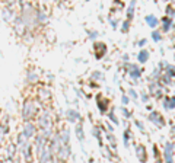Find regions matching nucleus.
<instances>
[{
  "instance_id": "obj_7",
  "label": "nucleus",
  "mask_w": 175,
  "mask_h": 163,
  "mask_svg": "<svg viewBox=\"0 0 175 163\" xmlns=\"http://www.w3.org/2000/svg\"><path fill=\"white\" fill-rule=\"evenodd\" d=\"M152 36H153V39H155V41H159V39H161L159 32H153V34H152Z\"/></svg>"
},
{
  "instance_id": "obj_3",
  "label": "nucleus",
  "mask_w": 175,
  "mask_h": 163,
  "mask_svg": "<svg viewBox=\"0 0 175 163\" xmlns=\"http://www.w3.org/2000/svg\"><path fill=\"white\" fill-rule=\"evenodd\" d=\"M146 22H148L149 26H152V28H155V26L158 25V19H156L153 15H148V16H146Z\"/></svg>"
},
{
  "instance_id": "obj_2",
  "label": "nucleus",
  "mask_w": 175,
  "mask_h": 163,
  "mask_svg": "<svg viewBox=\"0 0 175 163\" xmlns=\"http://www.w3.org/2000/svg\"><path fill=\"white\" fill-rule=\"evenodd\" d=\"M171 149H172V146H171V144H166V150H165L166 163H174V160H172V153H171Z\"/></svg>"
},
{
  "instance_id": "obj_8",
  "label": "nucleus",
  "mask_w": 175,
  "mask_h": 163,
  "mask_svg": "<svg viewBox=\"0 0 175 163\" xmlns=\"http://www.w3.org/2000/svg\"><path fill=\"white\" fill-rule=\"evenodd\" d=\"M169 73H171V76H175V68L171 67V66L168 67V74H169Z\"/></svg>"
},
{
  "instance_id": "obj_6",
  "label": "nucleus",
  "mask_w": 175,
  "mask_h": 163,
  "mask_svg": "<svg viewBox=\"0 0 175 163\" xmlns=\"http://www.w3.org/2000/svg\"><path fill=\"white\" fill-rule=\"evenodd\" d=\"M163 23H165V25H163V29H165V31H168V29H169V26H171V21L165 19V21H163Z\"/></svg>"
},
{
  "instance_id": "obj_10",
  "label": "nucleus",
  "mask_w": 175,
  "mask_h": 163,
  "mask_svg": "<svg viewBox=\"0 0 175 163\" xmlns=\"http://www.w3.org/2000/svg\"><path fill=\"white\" fill-rule=\"evenodd\" d=\"M123 102H124V103H127V102H128V99H127L126 96H123Z\"/></svg>"
},
{
  "instance_id": "obj_9",
  "label": "nucleus",
  "mask_w": 175,
  "mask_h": 163,
  "mask_svg": "<svg viewBox=\"0 0 175 163\" xmlns=\"http://www.w3.org/2000/svg\"><path fill=\"white\" fill-rule=\"evenodd\" d=\"M130 95H131L133 98H137V95H136V92H134V90H130Z\"/></svg>"
},
{
  "instance_id": "obj_11",
  "label": "nucleus",
  "mask_w": 175,
  "mask_h": 163,
  "mask_svg": "<svg viewBox=\"0 0 175 163\" xmlns=\"http://www.w3.org/2000/svg\"><path fill=\"white\" fill-rule=\"evenodd\" d=\"M156 163H159V162H156Z\"/></svg>"
},
{
  "instance_id": "obj_5",
  "label": "nucleus",
  "mask_w": 175,
  "mask_h": 163,
  "mask_svg": "<svg viewBox=\"0 0 175 163\" xmlns=\"http://www.w3.org/2000/svg\"><path fill=\"white\" fill-rule=\"evenodd\" d=\"M32 134H34V127L29 124V125L25 127V136H26V137H31Z\"/></svg>"
},
{
  "instance_id": "obj_4",
  "label": "nucleus",
  "mask_w": 175,
  "mask_h": 163,
  "mask_svg": "<svg viewBox=\"0 0 175 163\" xmlns=\"http://www.w3.org/2000/svg\"><path fill=\"white\" fill-rule=\"evenodd\" d=\"M148 58H149V53H148L146 50H142V51H140V54H139V61H140V63H145Z\"/></svg>"
},
{
  "instance_id": "obj_1",
  "label": "nucleus",
  "mask_w": 175,
  "mask_h": 163,
  "mask_svg": "<svg viewBox=\"0 0 175 163\" xmlns=\"http://www.w3.org/2000/svg\"><path fill=\"white\" fill-rule=\"evenodd\" d=\"M149 119H150V121H153V122H156V124H159V127H162V125H163L162 116H161L158 112H152V114H150V116H149Z\"/></svg>"
}]
</instances>
